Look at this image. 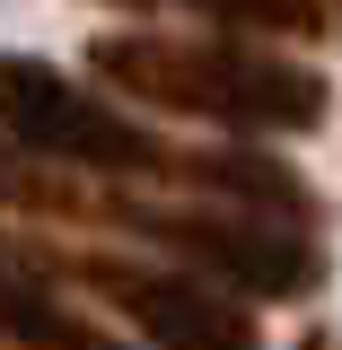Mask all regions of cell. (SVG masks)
<instances>
[{"label":"cell","mask_w":342,"mask_h":350,"mask_svg":"<svg viewBox=\"0 0 342 350\" xmlns=\"http://www.w3.org/2000/svg\"><path fill=\"white\" fill-rule=\"evenodd\" d=\"M299 350H325V342H299Z\"/></svg>","instance_id":"ba28073f"},{"label":"cell","mask_w":342,"mask_h":350,"mask_svg":"<svg viewBox=\"0 0 342 350\" xmlns=\"http://www.w3.org/2000/svg\"><path fill=\"white\" fill-rule=\"evenodd\" d=\"M97 79L132 88L141 105L202 114L237 131H307L325 123V79L299 62H272L246 44H184V36H97L88 44Z\"/></svg>","instance_id":"6da1fadb"},{"label":"cell","mask_w":342,"mask_h":350,"mask_svg":"<svg viewBox=\"0 0 342 350\" xmlns=\"http://www.w3.org/2000/svg\"><path fill=\"white\" fill-rule=\"evenodd\" d=\"M123 9H202V18L246 27V36H342L334 0H123Z\"/></svg>","instance_id":"8992f818"},{"label":"cell","mask_w":342,"mask_h":350,"mask_svg":"<svg viewBox=\"0 0 342 350\" xmlns=\"http://www.w3.org/2000/svg\"><path fill=\"white\" fill-rule=\"evenodd\" d=\"M0 211H44V219H80L97 211L80 193V175L53 167V158H36V149H18V140H0Z\"/></svg>","instance_id":"52a82bcc"},{"label":"cell","mask_w":342,"mask_h":350,"mask_svg":"<svg viewBox=\"0 0 342 350\" xmlns=\"http://www.w3.org/2000/svg\"><path fill=\"white\" fill-rule=\"evenodd\" d=\"M114 228H141L149 245L184 254L202 280L237 289V298H299L316 280V245L299 228H272L246 211H149V202H97Z\"/></svg>","instance_id":"277c9868"},{"label":"cell","mask_w":342,"mask_h":350,"mask_svg":"<svg viewBox=\"0 0 342 350\" xmlns=\"http://www.w3.org/2000/svg\"><path fill=\"white\" fill-rule=\"evenodd\" d=\"M0 140L71 175H184V149H167L158 131H141L132 114H114L106 96H88L36 53H0Z\"/></svg>","instance_id":"7a4b0ae2"},{"label":"cell","mask_w":342,"mask_h":350,"mask_svg":"<svg viewBox=\"0 0 342 350\" xmlns=\"http://www.w3.org/2000/svg\"><path fill=\"white\" fill-rule=\"evenodd\" d=\"M0 342H18V350H123L88 315H71L18 254H0Z\"/></svg>","instance_id":"5b68a950"},{"label":"cell","mask_w":342,"mask_h":350,"mask_svg":"<svg viewBox=\"0 0 342 350\" xmlns=\"http://www.w3.org/2000/svg\"><path fill=\"white\" fill-rule=\"evenodd\" d=\"M27 271H62L114 306L123 324H141L158 350H255V306L228 298L219 280L193 271H149V262H114V254H27V245H0Z\"/></svg>","instance_id":"3957f363"}]
</instances>
